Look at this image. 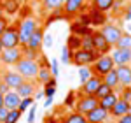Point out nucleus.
<instances>
[{
    "instance_id": "obj_27",
    "label": "nucleus",
    "mask_w": 131,
    "mask_h": 123,
    "mask_svg": "<svg viewBox=\"0 0 131 123\" xmlns=\"http://www.w3.org/2000/svg\"><path fill=\"white\" fill-rule=\"evenodd\" d=\"M70 30H72V33H75V35H79V37H82V35H88V33H93L91 27H86V25H82V23H79V21L72 23Z\"/></svg>"
},
{
    "instance_id": "obj_13",
    "label": "nucleus",
    "mask_w": 131,
    "mask_h": 123,
    "mask_svg": "<svg viewBox=\"0 0 131 123\" xmlns=\"http://www.w3.org/2000/svg\"><path fill=\"white\" fill-rule=\"evenodd\" d=\"M0 77L7 83V86H9L10 90H16L21 83L25 81V79H23V76H21V74H18L16 71H4L2 74H0Z\"/></svg>"
},
{
    "instance_id": "obj_44",
    "label": "nucleus",
    "mask_w": 131,
    "mask_h": 123,
    "mask_svg": "<svg viewBox=\"0 0 131 123\" xmlns=\"http://www.w3.org/2000/svg\"><path fill=\"white\" fill-rule=\"evenodd\" d=\"M122 5H124L122 2H115V0H114V4H112L110 11H112V12H114V14H119V12H121V11H122Z\"/></svg>"
},
{
    "instance_id": "obj_16",
    "label": "nucleus",
    "mask_w": 131,
    "mask_h": 123,
    "mask_svg": "<svg viewBox=\"0 0 131 123\" xmlns=\"http://www.w3.org/2000/svg\"><path fill=\"white\" fill-rule=\"evenodd\" d=\"M19 102H21V97L18 95L16 90H9L7 93H4V107L7 109H18L19 107Z\"/></svg>"
},
{
    "instance_id": "obj_3",
    "label": "nucleus",
    "mask_w": 131,
    "mask_h": 123,
    "mask_svg": "<svg viewBox=\"0 0 131 123\" xmlns=\"http://www.w3.org/2000/svg\"><path fill=\"white\" fill-rule=\"evenodd\" d=\"M39 27V23L30 18V16H26V18H23L19 21V25H18V32H19V46H26V42L30 39V35L35 32V28Z\"/></svg>"
},
{
    "instance_id": "obj_29",
    "label": "nucleus",
    "mask_w": 131,
    "mask_h": 123,
    "mask_svg": "<svg viewBox=\"0 0 131 123\" xmlns=\"http://www.w3.org/2000/svg\"><path fill=\"white\" fill-rule=\"evenodd\" d=\"M112 92H114V90H112L110 86H108V84H105V83L101 81V83H100V86L96 88V92L93 93V95H94V97H96V99L100 100V99L107 97V95H108V93H112Z\"/></svg>"
},
{
    "instance_id": "obj_43",
    "label": "nucleus",
    "mask_w": 131,
    "mask_h": 123,
    "mask_svg": "<svg viewBox=\"0 0 131 123\" xmlns=\"http://www.w3.org/2000/svg\"><path fill=\"white\" fill-rule=\"evenodd\" d=\"M44 97H54L56 93V86H44Z\"/></svg>"
},
{
    "instance_id": "obj_49",
    "label": "nucleus",
    "mask_w": 131,
    "mask_h": 123,
    "mask_svg": "<svg viewBox=\"0 0 131 123\" xmlns=\"http://www.w3.org/2000/svg\"><path fill=\"white\" fill-rule=\"evenodd\" d=\"M10 88L9 86H7V83L4 81V79H2V77H0V93H2V95H4V93H7L9 92Z\"/></svg>"
},
{
    "instance_id": "obj_24",
    "label": "nucleus",
    "mask_w": 131,
    "mask_h": 123,
    "mask_svg": "<svg viewBox=\"0 0 131 123\" xmlns=\"http://www.w3.org/2000/svg\"><path fill=\"white\" fill-rule=\"evenodd\" d=\"M0 5L5 14H16L19 11V0H0Z\"/></svg>"
},
{
    "instance_id": "obj_32",
    "label": "nucleus",
    "mask_w": 131,
    "mask_h": 123,
    "mask_svg": "<svg viewBox=\"0 0 131 123\" xmlns=\"http://www.w3.org/2000/svg\"><path fill=\"white\" fill-rule=\"evenodd\" d=\"M21 118V111L19 109H10L9 113H7V116H5V120L2 123H18Z\"/></svg>"
},
{
    "instance_id": "obj_59",
    "label": "nucleus",
    "mask_w": 131,
    "mask_h": 123,
    "mask_svg": "<svg viewBox=\"0 0 131 123\" xmlns=\"http://www.w3.org/2000/svg\"><path fill=\"white\" fill-rule=\"evenodd\" d=\"M0 74H2V71H0Z\"/></svg>"
},
{
    "instance_id": "obj_23",
    "label": "nucleus",
    "mask_w": 131,
    "mask_h": 123,
    "mask_svg": "<svg viewBox=\"0 0 131 123\" xmlns=\"http://www.w3.org/2000/svg\"><path fill=\"white\" fill-rule=\"evenodd\" d=\"M101 81L105 83V84H108L112 90H115L117 86H119V77H117V72H115V67L112 69V71H108L103 77H101Z\"/></svg>"
},
{
    "instance_id": "obj_8",
    "label": "nucleus",
    "mask_w": 131,
    "mask_h": 123,
    "mask_svg": "<svg viewBox=\"0 0 131 123\" xmlns=\"http://www.w3.org/2000/svg\"><path fill=\"white\" fill-rule=\"evenodd\" d=\"M21 58H23L21 46H16V48H4L2 53H0V61H2L4 65H16Z\"/></svg>"
},
{
    "instance_id": "obj_4",
    "label": "nucleus",
    "mask_w": 131,
    "mask_h": 123,
    "mask_svg": "<svg viewBox=\"0 0 131 123\" xmlns=\"http://www.w3.org/2000/svg\"><path fill=\"white\" fill-rule=\"evenodd\" d=\"M0 42H2V48H16V46H19V32H18L16 23L7 25V28L0 35Z\"/></svg>"
},
{
    "instance_id": "obj_51",
    "label": "nucleus",
    "mask_w": 131,
    "mask_h": 123,
    "mask_svg": "<svg viewBox=\"0 0 131 123\" xmlns=\"http://www.w3.org/2000/svg\"><path fill=\"white\" fill-rule=\"evenodd\" d=\"M52 106V97H46V102H44V107H51Z\"/></svg>"
},
{
    "instance_id": "obj_47",
    "label": "nucleus",
    "mask_w": 131,
    "mask_h": 123,
    "mask_svg": "<svg viewBox=\"0 0 131 123\" xmlns=\"http://www.w3.org/2000/svg\"><path fill=\"white\" fill-rule=\"evenodd\" d=\"M44 86H56V88H58V79H56L54 76H51L49 79L44 83Z\"/></svg>"
},
{
    "instance_id": "obj_1",
    "label": "nucleus",
    "mask_w": 131,
    "mask_h": 123,
    "mask_svg": "<svg viewBox=\"0 0 131 123\" xmlns=\"http://www.w3.org/2000/svg\"><path fill=\"white\" fill-rule=\"evenodd\" d=\"M14 71L23 76V79H28V81H33L37 79V72H39V63L37 60H28V58H21L16 65Z\"/></svg>"
},
{
    "instance_id": "obj_6",
    "label": "nucleus",
    "mask_w": 131,
    "mask_h": 123,
    "mask_svg": "<svg viewBox=\"0 0 131 123\" xmlns=\"http://www.w3.org/2000/svg\"><path fill=\"white\" fill-rule=\"evenodd\" d=\"M98 104H100V100H98L94 95H82V93L77 92V100H75L73 109H75L77 113L88 114L89 111H93V109H94Z\"/></svg>"
},
{
    "instance_id": "obj_48",
    "label": "nucleus",
    "mask_w": 131,
    "mask_h": 123,
    "mask_svg": "<svg viewBox=\"0 0 131 123\" xmlns=\"http://www.w3.org/2000/svg\"><path fill=\"white\" fill-rule=\"evenodd\" d=\"M7 25H9V20L4 16V18H0V35H2V32L7 28Z\"/></svg>"
},
{
    "instance_id": "obj_54",
    "label": "nucleus",
    "mask_w": 131,
    "mask_h": 123,
    "mask_svg": "<svg viewBox=\"0 0 131 123\" xmlns=\"http://www.w3.org/2000/svg\"><path fill=\"white\" fill-rule=\"evenodd\" d=\"M5 16V12H4V9H2V5H0V18H4Z\"/></svg>"
},
{
    "instance_id": "obj_58",
    "label": "nucleus",
    "mask_w": 131,
    "mask_h": 123,
    "mask_svg": "<svg viewBox=\"0 0 131 123\" xmlns=\"http://www.w3.org/2000/svg\"><path fill=\"white\" fill-rule=\"evenodd\" d=\"M56 123H63V120H60V121H56Z\"/></svg>"
},
{
    "instance_id": "obj_7",
    "label": "nucleus",
    "mask_w": 131,
    "mask_h": 123,
    "mask_svg": "<svg viewBox=\"0 0 131 123\" xmlns=\"http://www.w3.org/2000/svg\"><path fill=\"white\" fill-rule=\"evenodd\" d=\"M98 30L101 32V35L107 39V42L110 44L112 48L115 46V42L119 41V37L124 33L122 28H121V25H117V23H108V21H107L105 25H101Z\"/></svg>"
},
{
    "instance_id": "obj_21",
    "label": "nucleus",
    "mask_w": 131,
    "mask_h": 123,
    "mask_svg": "<svg viewBox=\"0 0 131 123\" xmlns=\"http://www.w3.org/2000/svg\"><path fill=\"white\" fill-rule=\"evenodd\" d=\"M89 18H91V27H101V25L107 23V16H105V12L96 11V9H91L89 11Z\"/></svg>"
},
{
    "instance_id": "obj_60",
    "label": "nucleus",
    "mask_w": 131,
    "mask_h": 123,
    "mask_svg": "<svg viewBox=\"0 0 131 123\" xmlns=\"http://www.w3.org/2000/svg\"><path fill=\"white\" fill-rule=\"evenodd\" d=\"M39 2H42V0H39Z\"/></svg>"
},
{
    "instance_id": "obj_42",
    "label": "nucleus",
    "mask_w": 131,
    "mask_h": 123,
    "mask_svg": "<svg viewBox=\"0 0 131 123\" xmlns=\"http://www.w3.org/2000/svg\"><path fill=\"white\" fill-rule=\"evenodd\" d=\"M51 46H52V35H51V33H44L42 48H51Z\"/></svg>"
},
{
    "instance_id": "obj_53",
    "label": "nucleus",
    "mask_w": 131,
    "mask_h": 123,
    "mask_svg": "<svg viewBox=\"0 0 131 123\" xmlns=\"http://www.w3.org/2000/svg\"><path fill=\"white\" fill-rule=\"evenodd\" d=\"M46 121H47V123H56V120H54V118H47Z\"/></svg>"
},
{
    "instance_id": "obj_19",
    "label": "nucleus",
    "mask_w": 131,
    "mask_h": 123,
    "mask_svg": "<svg viewBox=\"0 0 131 123\" xmlns=\"http://www.w3.org/2000/svg\"><path fill=\"white\" fill-rule=\"evenodd\" d=\"M16 92H18V95H19L21 99H25V97H33V93L37 92V86H35V83H33V81L25 79V81L16 88Z\"/></svg>"
},
{
    "instance_id": "obj_55",
    "label": "nucleus",
    "mask_w": 131,
    "mask_h": 123,
    "mask_svg": "<svg viewBox=\"0 0 131 123\" xmlns=\"http://www.w3.org/2000/svg\"><path fill=\"white\" fill-rule=\"evenodd\" d=\"M115 2H122V4H126V2H129V0H115Z\"/></svg>"
},
{
    "instance_id": "obj_57",
    "label": "nucleus",
    "mask_w": 131,
    "mask_h": 123,
    "mask_svg": "<svg viewBox=\"0 0 131 123\" xmlns=\"http://www.w3.org/2000/svg\"><path fill=\"white\" fill-rule=\"evenodd\" d=\"M105 123H115V121H110V120H108V121H105Z\"/></svg>"
},
{
    "instance_id": "obj_31",
    "label": "nucleus",
    "mask_w": 131,
    "mask_h": 123,
    "mask_svg": "<svg viewBox=\"0 0 131 123\" xmlns=\"http://www.w3.org/2000/svg\"><path fill=\"white\" fill-rule=\"evenodd\" d=\"M70 51H75V49H79L81 48V37L79 35H75V33H70V37L67 39V44H65Z\"/></svg>"
},
{
    "instance_id": "obj_40",
    "label": "nucleus",
    "mask_w": 131,
    "mask_h": 123,
    "mask_svg": "<svg viewBox=\"0 0 131 123\" xmlns=\"http://www.w3.org/2000/svg\"><path fill=\"white\" fill-rule=\"evenodd\" d=\"M49 71H51V74H52L54 77H58V76H60V69H58V58H52V60L49 61Z\"/></svg>"
},
{
    "instance_id": "obj_39",
    "label": "nucleus",
    "mask_w": 131,
    "mask_h": 123,
    "mask_svg": "<svg viewBox=\"0 0 131 123\" xmlns=\"http://www.w3.org/2000/svg\"><path fill=\"white\" fill-rule=\"evenodd\" d=\"M119 99H122L124 102H128L131 106V86H126V88L119 93Z\"/></svg>"
},
{
    "instance_id": "obj_28",
    "label": "nucleus",
    "mask_w": 131,
    "mask_h": 123,
    "mask_svg": "<svg viewBox=\"0 0 131 123\" xmlns=\"http://www.w3.org/2000/svg\"><path fill=\"white\" fill-rule=\"evenodd\" d=\"M21 53H23V58H28V60H39L40 53L39 49H31L28 46H21Z\"/></svg>"
},
{
    "instance_id": "obj_46",
    "label": "nucleus",
    "mask_w": 131,
    "mask_h": 123,
    "mask_svg": "<svg viewBox=\"0 0 131 123\" xmlns=\"http://www.w3.org/2000/svg\"><path fill=\"white\" fill-rule=\"evenodd\" d=\"M115 123H131V113L122 114L121 118H117V121H115Z\"/></svg>"
},
{
    "instance_id": "obj_2",
    "label": "nucleus",
    "mask_w": 131,
    "mask_h": 123,
    "mask_svg": "<svg viewBox=\"0 0 131 123\" xmlns=\"http://www.w3.org/2000/svg\"><path fill=\"white\" fill-rule=\"evenodd\" d=\"M96 58H98V53L94 49H82V48H79L72 55V61L75 65H79V67H89V65L94 63Z\"/></svg>"
},
{
    "instance_id": "obj_41",
    "label": "nucleus",
    "mask_w": 131,
    "mask_h": 123,
    "mask_svg": "<svg viewBox=\"0 0 131 123\" xmlns=\"http://www.w3.org/2000/svg\"><path fill=\"white\" fill-rule=\"evenodd\" d=\"M77 16H79V23L86 25V27H91V18H89V14H86V12L82 11V12H79Z\"/></svg>"
},
{
    "instance_id": "obj_22",
    "label": "nucleus",
    "mask_w": 131,
    "mask_h": 123,
    "mask_svg": "<svg viewBox=\"0 0 131 123\" xmlns=\"http://www.w3.org/2000/svg\"><path fill=\"white\" fill-rule=\"evenodd\" d=\"M117 99H119V93H115V92H112L108 93L107 97H103V99H100V107H103V109H107L108 113H110V109L114 107V104L117 102Z\"/></svg>"
},
{
    "instance_id": "obj_35",
    "label": "nucleus",
    "mask_w": 131,
    "mask_h": 123,
    "mask_svg": "<svg viewBox=\"0 0 131 123\" xmlns=\"http://www.w3.org/2000/svg\"><path fill=\"white\" fill-rule=\"evenodd\" d=\"M72 55H73V51H70L67 46H63V48H61V61H63L65 65L72 63Z\"/></svg>"
},
{
    "instance_id": "obj_15",
    "label": "nucleus",
    "mask_w": 131,
    "mask_h": 123,
    "mask_svg": "<svg viewBox=\"0 0 131 123\" xmlns=\"http://www.w3.org/2000/svg\"><path fill=\"white\" fill-rule=\"evenodd\" d=\"M100 83H101V77L96 76V74H93L86 83H82V88L79 93H82V95H93V93L96 92V88L100 86Z\"/></svg>"
},
{
    "instance_id": "obj_12",
    "label": "nucleus",
    "mask_w": 131,
    "mask_h": 123,
    "mask_svg": "<svg viewBox=\"0 0 131 123\" xmlns=\"http://www.w3.org/2000/svg\"><path fill=\"white\" fill-rule=\"evenodd\" d=\"M86 118H88V123H105L110 120V113L107 109L100 107V106H96L93 111L86 114Z\"/></svg>"
},
{
    "instance_id": "obj_50",
    "label": "nucleus",
    "mask_w": 131,
    "mask_h": 123,
    "mask_svg": "<svg viewBox=\"0 0 131 123\" xmlns=\"http://www.w3.org/2000/svg\"><path fill=\"white\" fill-rule=\"evenodd\" d=\"M7 113H9V109H7V107H0V123H2L4 120H5Z\"/></svg>"
},
{
    "instance_id": "obj_36",
    "label": "nucleus",
    "mask_w": 131,
    "mask_h": 123,
    "mask_svg": "<svg viewBox=\"0 0 131 123\" xmlns=\"http://www.w3.org/2000/svg\"><path fill=\"white\" fill-rule=\"evenodd\" d=\"M81 48H82V49H93V39H91V33L82 35V37H81Z\"/></svg>"
},
{
    "instance_id": "obj_17",
    "label": "nucleus",
    "mask_w": 131,
    "mask_h": 123,
    "mask_svg": "<svg viewBox=\"0 0 131 123\" xmlns=\"http://www.w3.org/2000/svg\"><path fill=\"white\" fill-rule=\"evenodd\" d=\"M42 39H44V28H42V27H37L35 32L30 35V39H28V42H26V46L31 48V49H39V51H40V49H42Z\"/></svg>"
},
{
    "instance_id": "obj_9",
    "label": "nucleus",
    "mask_w": 131,
    "mask_h": 123,
    "mask_svg": "<svg viewBox=\"0 0 131 123\" xmlns=\"http://www.w3.org/2000/svg\"><path fill=\"white\" fill-rule=\"evenodd\" d=\"M91 39H93V49L98 53V55H107V53L112 51V46L107 42V39L101 35L100 30H93Z\"/></svg>"
},
{
    "instance_id": "obj_25",
    "label": "nucleus",
    "mask_w": 131,
    "mask_h": 123,
    "mask_svg": "<svg viewBox=\"0 0 131 123\" xmlns=\"http://www.w3.org/2000/svg\"><path fill=\"white\" fill-rule=\"evenodd\" d=\"M63 123H88V118H86V114L72 111L63 118Z\"/></svg>"
},
{
    "instance_id": "obj_30",
    "label": "nucleus",
    "mask_w": 131,
    "mask_h": 123,
    "mask_svg": "<svg viewBox=\"0 0 131 123\" xmlns=\"http://www.w3.org/2000/svg\"><path fill=\"white\" fill-rule=\"evenodd\" d=\"M115 48L121 49H131V33H122L119 37V41L115 42Z\"/></svg>"
},
{
    "instance_id": "obj_38",
    "label": "nucleus",
    "mask_w": 131,
    "mask_h": 123,
    "mask_svg": "<svg viewBox=\"0 0 131 123\" xmlns=\"http://www.w3.org/2000/svg\"><path fill=\"white\" fill-rule=\"evenodd\" d=\"M75 99H77V92H68V95H67V99H65V106L67 107H73L75 106Z\"/></svg>"
},
{
    "instance_id": "obj_11",
    "label": "nucleus",
    "mask_w": 131,
    "mask_h": 123,
    "mask_svg": "<svg viewBox=\"0 0 131 123\" xmlns=\"http://www.w3.org/2000/svg\"><path fill=\"white\" fill-rule=\"evenodd\" d=\"M110 56L114 60V65H129L131 63V49H121V48H112Z\"/></svg>"
},
{
    "instance_id": "obj_20",
    "label": "nucleus",
    "mask_w": 131,
    "mask_h": 123,
    "mask_svg": "<svg viewBox=\"0 0 131 123\" xmlns=\"http://www.w3.org/2000/svg\"><path fill=\"white\" fill-rule=\"evenodd\" d=\"M65 0H42V9L44 12H63Z\"/></svg>"
},
{
    "instance_id": "obj_34",
    "label": "nucleus",
    "mask_w": 131,
    "mask_h": 123,
    "mask_svg": "<svg viewBox=\"0 0 131 123\" xmlns=\"http://www.w3.org/2000/svg\"><path fill=\"white\" fill-rule=\"evenodd\" d=\"M91 76H93L91 67H79V81H81V84H82V83H86Z\"/></svg>"
},
{
    "instance_id": "obj_52",
    "label": "nucleus",
    "mask_w": 131,
    "mask_h": 123,
    "mask_svg": "<svg viewBox=\"0 0 131 123\" xmlns=\"http://www.w3.org/2000/svg\"><path fill=\"white\" fill-rule=\"evenodd\" d=\"M0 107H4V95L0 93Z\"/></svg>"
},
{
    "instance_id": "obj_26",
    "label": "nucleus",
    "mask_w": 131,
    "mask_h": 123,
    "mask_svg": "<svg viewBox=\"0 0 131 123\" xmlns=\"http://www.w3.org/2000/svg\"><path fill=\"white\" fill-rule=\"evenodd\" d=\"M114 4V0H91V7L101 12H108Z\"/></svg>"
},
{
    "instance_id": "obj_18",
    "label": "nucleus",
    "mask_w": 131,
    "mask_h": 123,
    "mask_svg": "<svg viewBox=\"0 0 131 123\" xmlns=\"http://www.w3.org/2000/svg\"><path fill=\"white\" fill-rule=\"evenodd\" d=\"M126 113H131V106L128 102H124L122 99H117V102L114 104V107L110 109V118H121L122 114Z\"/></svg>"
},
{
    "instance_id": "obj_5",
    "label": "nucleus",
    "mask_w": 131,
    "mask_h": 123,
    "mask_svg": "<svg viewBox=\"0 0 131 123\" xmlns=\"http://www.w3.org/2000/svg\"><path fill=\"white\" fill-rule=\"evenodd\" d=\"M89 67H91V71H93V74L103 77V76L108 71H112L115 65H114V60H112L110 53H107V55H98V58L94 60V63L89 65Z\"/></svg>"
},
{
    "instance_id": "obj_45",
    "label": "nucleus",
    "mask_w": 131,
    "mask_h": 123,
    "mask_svg": "<svg viewBox=\"0 0 131 123\" xmlns=\"http://www.w3.org/2000/svg\"><path fill=\"white\" fill-rule=\"evenodd\" d=\"M35 113H37V106L31 104V106H30V114H28V123L35 121Z\"/></svg>"
},
{
    "instance_id": "obj_56",
    "label": "nucleus",
    "mask_w": 131,
    "mask_h": 123,
    "mask_svg": "<svg viewBox=\"0 0 131 123\" xmlns=\"http://www.w3.org/2000/svg\"><path fill=\"white\" fill-rule=\"evenodd\" d=\"M2 49H4V48H2V42H0V53H2Z\"/></svg>"
},
{
    "instance_id": "obj_10",
    "label": "nucleus",
    "mask_w": 131,
    "mask_h": 123,
    "mask_svg": "<svg viewBox=\"0 0 131 123\" xmlns=\"http://www.w3.org/2000/svg\"><path fill=\"white\" fill-rule=\"evenodd\" d=\"M82 11H86L84 0H65V4H63V16L65 18H73Z\"/></svg>"
},
{
    "instance_id": "obj_37",
    "label": "nucleus",
    "mask_w": 131,
    "mask_h": 123,
    "mask_svg": "<svg viewBox=\"0 0 131 123\" xmlns=\"http://www.w3.org/2000/svg\"><path fill=\"white\" fill-rule=\"evenodd\" d=\"M33 100H35L33 97H25V99H21V102H19V107H18V109H19L21 113H23V111H26V109L30 107L31 104H33Z\"/></svg>"
},
{
    "instance_id": "obj_33",
    "label": "nucleus",
    "mask_w": 131,
    "mask_h": 123,
    "mask_svg": "<svg viewBox=\"0 0 131 123\" xmlns=\"http://www.w3.org/2000/svg\"><path fill=\"white\" fill-rule=\"evenodd\" d=\"M51 76H52V74H51L49 67H39V72H37V81H39V83H42V84H44V83L47 81Z\"/></svg>"
},
{
    "instance_id": "obj_14",
    "label": "nucleus",
    "mask_w": 131,
    "mask_h": 123,
    "mask_svg": "<svg viewBox=\"0 0 131 123\" xmlns=\"http://www.w3.org/2000/svg\"><path fill=\"white\" fill-rule=\"evenodd\" d=\"M117 77H119V84L121 86H131V65H117L115 67Z\"/></svg>"
}]
</instances>
